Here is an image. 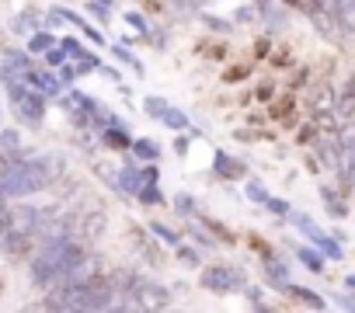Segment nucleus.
<instances>
[{
  "instance_id": "32",
  "label": "nucleus",
  "mask_w": 355,
  "mask_h": 313,
  "mask_svg": "<svg viewBox=\"0 0 355 313\" xmlns=\"http://www.w3.org/2000/svg\"><path fill=\"white\" fill-rule=\"evenodd\" d=\"M80 32H84V35H87V39H91V42H101V35H98V32H94V28H91V25H80Z\"/></svg>"
},
{
  "instance_id": "23",
  "label": "nucleus",
  "mask_w": 355,
  "mask_h": 313,
  "mask_svg": "<svg viewBox=\"0 0 355 313\" xmlns=\"http://www.w3.org/2000/svg\"><path fill=\"white\" fill-rule=\"evenodd\" d=\"M265 206H268V213H275V216H289V202H286V199H268Z\"/></svg>"
},
{
  "instance_id": "16",
  "label": "nucleus",
  "mask_w": 355,
  "mask_h": 313,
  "mask_svg": "<svg viewBox=\"0 0 355 313\" xmlns=\"http://www.w3.org/2000/svg\"><path fill=\"white\" fill-rule=\"evenodd\" d=\"M286 289H289V296H296V299H303L306 306H317V310L324 306V299H320V296H313V289H300V285H286Z\"/></svg>"
},
{
  "instance_id": "20",
  "label": "nucleus",
  "mask_w": 355,
  "mask_h": 313,
  "mask_svg": "<svg viewBox=\"0 0 355 313\" xmlns=\"http://www.w3.org/2000/svg\"><path fill=\"white\" fill-rule=\"evenodd\" d=\"M143 108H146V115H153V118H160V115L167 111V105H164L160 98H146V101H143Z\"/></svg>"
},
{
  "instance_id": "34",
  "label": "nucleus",
  "mask_w": 355,
  "mask_h": 313,
  "mask_svg": "<svg viewBox=\"0 0 355 313\" xmlns=\"http://www.w3.org/2000/svg\"><path fill=\"white\" fill-rule=\"evenodd\" d=\"M258 8L261 11H272V0H258Z\"/></svg>"
},
{
  "instance_id": "38",
  "label": "nucleus",
  "mask_w": 355,
  "mask_h": 313,
  "mask_svg": "<svg viewBox=\"0 0 355 313\" xmlns=\"http://www.w3.org/2000/svg\"><path fill=\"white\" fill-rule=\"evenodd\" d=\"M0 80H4V70H0Z\"/></svg>"
},
{
  "instance_id": "1",
  "label": "nucleus",
  "mask_w": 355,
  "mask_h": 313,
  "mask_svg": "<svg viewBox=\"0 0 355 313\" xmlns=\"http://www.w3.org/2000/svg\"><path fill=\"white\" fill-rule=\"evenodd\" d=\"M63 171V161L60 156H25L21 164L11 168V175L0 181V195L4 199H25V195H35L42 188L53 185V178Z\"/></svg>"
},
{
  "instance_id": "26",
  "label": "nucleus",
  "mask_w": 355,
  "mask_h": 313,
  "mask_svg": "<svg viewBox=\"0 0 355 313\" xmlns=\"http://www.w3.org/2000/svg\"><path fill=\"white\" fill-rule=\"evenodd\" d=\"M139 199H143L146 206H153V202H160V192H157L153 185H143V192H139Z\"/></svg>"
},
{
  "instance_id": "7",
  "label": "nucleus",
  "mask_w": 355,
  "mask_h": 313,
  "mask_svg": "<svg viewBox=\"0 0 355 313\" xmlns=\"http://www.w3.org/2000/svg\"><path fill=\"white\" fill-rule=\"evenodd\" d=\"M289 220H293V226H296L300 233H306V237H310L313 244H320V240L327 237V233H324V230H320V226H317V223H313L310 216H303V213H289Z\"/></svg>"
},
{
  "instance_id": "37",
  "label": "nucleus",
  "mask_w": 355,
  "mask_h": 313,
  "mask_svg": "<svg viewBox=\"0 0 355 313\" xmlns=\"http://www.w3.org/2000/svg\"><path fill=\"white\" fill-rule=\"evenodd\" d=\"M0 292H4V282H0Z\"/></svg>"
},
{
  "instance_id": "3",
  "label": "nucleus",
  "mask_w": 355,
  "mask_h": 313,
  "mask_svg": "<svg viewBox=\"0 0 355 313\" xmlns=\"http://www.w3.org/2000/svg\"><path fill=\"white\" fill-rule=\"evenodd\" d=\"M202 285L209 292H234V289L244 285V275L237 268H230V265H213V268L202 271Z\"/></svg>"
},
{
  "instance_id": "5",
  "label": "nucleus",
  "mask_w": 355,
  "mask_h": 313,
  "mask_svg": "<svg viewBox=\"0 0 355 313\" xmlns=\"http://www.w3.org/2000/svg\"><path fill=\"white\" fill-rule=\"evenodd\" d=\"M334 18L348 35H355V0H334Z\"/></svg>"
},
{
  "instance_id": "22",
  "label": "nucleus",
  "mask_w": 355,
  "mask_h": 313,
  "mask_svg": "<svg viewBox=\"0 0 355 313\" xmlns=\"http://www.w3.org/2000/svg\"><path fill=\"white\" fill-rule=\"evenodd\" d=\"M248 199H251V202H268V192H265L258 181H248Z\"/></svg>"
},
{
  "instance_id": "18",
  "label": "nucleus",
  "mask_w": 355,
  "mask_h": 313,
  "mask_svg": "<svg viewBox=\"0 0 355 313\" xmlns=\"http://www.w3.org/2000/svg\"><path fill=\"white\" fill-rule=\"evenodd\" d=\"M132 150L143 156V161H153V156L160 153V150H157V143H150V139H132Z\"/></svg>"
},
{
  "instance_id": "33",
  "label": "nucleus",
  "mask_w": 355,
  "mask_h": 313,
  "mask_svg": "<svg viewBox=\"0 0 355 313\" xmlns=\"http://www.w3.org/2000/svg\"><path fill=\"white\" fill-rule=\"evenodd\" d=\"M143 185H157V171H153V168L143 171Z\"/></svg>"
},
{
  "instance_id": "27",
  "label": "nucleus",
  "mask_w": 355,
  "mask_h": 313,
  "mask_svg": "<svg viewBox=\"0 0 355 313\" xmlns=\"http://www.w3.org/2000/svg\"><path fill=\"white\" fill-rule=\"evenodd\" d=\"M125 21H129V25H132L136 32H146V21H143V15H136V11H129V15H125Z\"/></svg>"
},
{
  "instance_id": "21",
  "label": "nucleus",
  "mask_w": 355,
  "mask_h": 313,
  "mask_svg": "<svg viewBox=\"0 0 355 313\" xmlns=\"http://www.w3.org/2000/svg\"><path fill=\"white\" fill-rule=\"evenodd\" d=\"M60 46H63V53H67V56H84V53H87L77 39H60Z\"/></svg>"
},
{
  "instance_id": "31",
  "label": "nucleus",
  "mask_w": 355,
  "mask_h": 313,
  "mask_svg": "<svg viewBox=\"0 0 355 313\" xmlns=\"http://www.w3.org/2000/svg\"><path fill=\"white\" fill-rule=\"evenodd\" d=\"M73 77H77V66H63V70H60V80H67V84H70Z\"/></svg>"
},
{
  "instance_id": "29",
  "label": "nucleus",
  "mask_w": 355,
  "mask_h": 313,
  "mask_svg": "<svg viewBox=\"0 0 355 313\" xmlns=\"http://www.w3.org/2000/svg\"><path fill=\"white\" fill-rule=\"evenodd\" d=\"M178 254H182V261H189V265H199V254H196L192 247H182V244H178Z\"/></svg>"
},
{
  "instance_id": "24",
  "label": "nucleus",
  "mask_w": 355,
  "mask_h": 313,
  "mask_svg": "<svg viewBox=\"0 0 355 313\" xmlns=\"http://www.w3.org/2000/svg\"><path fill=\"white\" fill-rule=\"evenodd\" d=\"M174 206H178V213H182V216H189V213H196V202H192L189 195H178V199H174Z\"/></svg>"
},
{
  "instance_id": "13",
  "label": "nucleus",
  "mask_w": 355,
  "mask_h": 313,
  "mask_svg": "<svg viewBox=\"0 0 355 313\" xmlns=\"http://www.w3.org/2000/svg\"><path fill=\"white\" fill-rule=\"evenodd\" d=\"M160 122H164L167 129H189V118H185V111H178V108H171V105H167V111L160 115Z\"/></svg>"
},
{
  "instance_id": "15",
  "label": "nucleus",
  "mask_w": 355,
  "mask_h": 313,
  "mask_svg": "<svg viewBox=\"0 0 355 313\" xmlns=\"http://www.w3.org/2000/svg\"><path fill=\"white\" fill-rule=\"evenodd\" d=\"M296 254H300V261H303L310 271H324V258H320L317 251H310V247H300Z\"/></svg>"
},
{
  "instance_id": "35",
  "label": "nucleus",
  "mask_w": 355,
  "mask_h": 313,
  "mask_svg": "<svg viewBox=\"0 0 355 313\" xmlns=\"http://www.w3.org/2000/svg\"><path fill=\"white\" fill-rule=\"evenodd\" d=\"M345 285H348V289H355V275H348V278H345Z\"/></svg>"
},
{
  "instance_id": "2",
  "label": "nucleus",
  "mask_w": 355,
  "mask_h": 313,
  "mask_svg": "<svg viewBox=\"0 0 355 313\" xmlns=\"http://www.w3.org/2000/svg\"><path fill=\"white\" fill-rule=\"evenodd\" d=\"M8 91H11V101H15L18 118H21L25 125L39 129L42 118H46V94H42L39 87H32V84H21V77L8 80Z\"/></svg>"
},
{
  "instance_id": "36",
  "label": "nucleus",
  "mask_w": 355,
  "mask_h": 313,
  "mask_svg": "<svg viewBox=\"0 0 355 313\" xmlns=\"http://www.w3.org/2000/svg\"><path fill=\"white\" fill-rule=\"evenodd\" d=\"M101 4H112V0H101Z\"/></svg>"
},
{
  "instance_id": "17",
  "label": "nucleus",
  "mask_w": 355,
  "mask_h": 313,
  "mask_svg": "<svg viewBox=\"0 0 355 313\" xmlns=\"http://www.w3.org/2000/svg\"><path fill=\"white\" fill-rule=\"evenodd\" d=\"M53 42H56V39H53L49 32H35V35H32V42H28V49H32V53H49V49H53Z\"/></svg>"
},
{
  "instance_id": "25",
  "label": "nucleus",
  "mask_w": 355,
  "mask_h": 313,
  "mask_svg": "<svg viewBox=\"0 0 355 313\" xmlns=\"http://www.w3.org/2000/svg\"><path fill=\"white\" fill-rule=\"evenodd\" d=\"M8 230H11V209H8V206H0V240L8 237Z\"/></svg>"
},
{
  "instance_id": "19",
  "label": "nucleus",
  "mask_w": 355,
  "mask_h": 313,
  "mask_svg": "<svg viewBox=\"0 0 355 313\" xmlns=\"http://www.w3.org/2000/svg\"><path fill=\"white\" fill-rule=\"evenodd\" d=\"M338 111H341V115H352V111H355V77L348 80V91H345V101L338 105Z\"/></svg>"
},
{
  "instance_id": "30",
  "label": "nucleus",
  "mask_w": 355,
  "mask_h": 313,
  "mask_svg": "<svg viewBox=\"0 0 355 313\" xmlns=\"http://www.w3.org/2000/svg\"><path fill=\"white\" fill-rule=\"evenodd\" d=\"M268 278H279V282H286V268L275 261V265H268Z\"/></svg>"
},
{
  "instance_id": "12",
  "label": "nucleus",
  "mask_w": 355,
  "mask_h": 313,
  "mask_svg": "<svg viewBox=\"0 0 355 313\" xmlns=\"http://www.w3.org/2000/svg\"><path fill=\"white\" fill-rule=\"evenodd\" d=\"M150 233H153L160 244H167V247H178V244H182V237H178L171 226H164V223H153V226H150Z\"/></svg>"
},
{
  "instance_id": "28",
  "label": "nucleus",
  "mask_w": 355,
  "mask_h": 313,
  "mask_svg": "<svg viewBox=\"0 0 355 313\" xmlns=\"http://www.w3.org/2000/svg\"><path fill=\"white\" fill-rule=\"evenodd\" d=\"M46 60H49L53 66H63V60H67V53H63V46H60V49H49V53H46Z\"/></svg>"
},
{
  "instance_id": "6",
  "label": "nucleus",
  "mask_w": 355,
  "mask_h": 313,
  "mask_svg": "<svg viewBox=\"0 0 355 313\" xmlns=\"http://www.w3.org/2000/svg\"><path fill=\"white\" fill-rule=\"evenodd\" d=\"M115 178H119V188H122V192H129V195H139V192H143V171L122 168Z\"/></svg>"
},
{
  "instance_id": "10",
  "label": "nucleus",
  "mask_w": 355,
  "mask_h": 313,
  "mask_svg": "<svg viewBox=\"0 0 355 313\" xmlns=\"http://www.w3.org/2000/svg\"><path fill=\"white\" fill-rule=\"evenodd\" d=\"M216 175H223V178H241L244 168H241L237 161H230L227 153H216Z\"/></svg>"
},
{
  "instance_id": "8",
  "label": "nucleus",
  "mask_w": 355,
  "mask_h": 313,
  "mask_svg": "<svg viewBox=\"0 0 355 313\" xmlns=\"http://www.w3.org/2000/svg\"><path fill=\"white\" fill-rule=\"evenodd\" d=\"M105 226H108L105 213H101V209H94V213H87V220L80 223V237L94 240V237H101V230H105Z\"/></svg>"
},
{
  "instance_id": "9",
  "label": "nucleus",
  "mask_w": 355,
  "mask_h": 313,
  "mask_svg": "<svg viewBox=\"0 0 355 313\" xmlns=\"http://www.w3.org/2000/svg\"><path fill=\"white\" fill-rule=\"evenodd\" d=\"M320 199H324V206H327V213H331V216H338V220H345V216H348V206L338 199V192L320 188Z\"/></svg>"
},
{
  "instance_id": "14",
  "label": "nucleus",
  "mask_w": 355,
  "mask_h": 313,
  "mask_svg": "<svg viewBox=\"0 0 355 313\" xmlns=\"http://www.w3.org/2000/svg\"><path fill=\"white\" fill-rule=\"evenodd\" d=\"M18 150H21V139H18L15 129H4V132H0V153H18Z\"/></svg>"
},
{
  "instance_id": "11",
  "label": "nucleus",
  "mask_w": 355,
  "mask_h": 313,
  "mask_svg": "<svg viewBox=\"0 0 355 313\" xmlns=\"http://www.w3.org/2000/svg\"><path fill=\"white\" fill-rule=\"evenodd\" d=\"M132 244L143 251V258H146L150 265H157V261H160V258H157V251H153V244H150V237H146L143 230H132Z\"/></svg>"
},
{
  "instance_id": "4",
  "label": "nucleus",
  "mask_w": 355,
  "mask_h": 313,
  "mask_svg": "<svg viewBox=\"0 0 355 313\" xmlns=\"http://www.w3.org/2000/svg\"><path fill=\"white\" fill-rule=\"evenodd\" d=\"M25 80H28L32 87H39L46 98H56V94H60V87H63V84H60V77H53V73H46V70H28V77H25Z\"/></svg>"
}]
</instances>
